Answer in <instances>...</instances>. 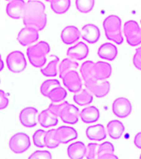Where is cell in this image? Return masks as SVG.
Returning <instances> with one entry per match:
<instances>
[{"instance_id": "1", "label": "cell", "mask_w": 141, "mask_h": 159, "mask_svg": "<svg viewBox=\"0 0 141 159\" xmlns=\"http://www.w3.org/2000/svg\"><path fill=\"white\" fill-rule=\"evenodd\" d=\"M22 22L26 27H33L42 31L47 23L46 6L39 0H28L26 2L24 13L22 16Z\"/></svg>"}, {"instance_id": "2", "label": "cell", "mask_w": 141, "mask_h": 159, "mask_svg": "<svg viewBox=\"0 0 141 159\" xmlns=\"http://www.w3.org/2000/svg\"><path fill=\"white\" fill-rule=\"evenodd\" d=\"M80 71L86 83L109 79L111 76L112 67L106 61H87L81 66Z\"/></svg>"}, {"instance_id": "3", "label": "cell", "mask_w": 141, "mask_h": 159, "mask_svg": "<svg viewBox=\"0 0 141 159\" xmlns=\"http://www.w3.org/2000/svg\"><path fill=\"white\" fill-rule=\"evenodd\" d=\"M121 27V18L116 15H110L103 22V28L106 38L117 45H121L124 42Z\"/></svg>"}, {"instance_id": "4", "label": "cell", "mask_w": 141, "mask_h": 159, "mask_svg": "<svg viewBox=\"0 0 141 159\" xmlns=\"http://www.w3.org/2000/svg\"><path fill=\"white\" fill-rule=\"evenodd\" d=\"M50 51L51 47L49 43L45 41H41L27 48V58L32 66L42 68L47 62V56Z\"/></svg>"}, {"instance_id": "5", "label": "cell", "mask_w": 141, "mask_h": 159, "mask_svg": "<svg viewBox=\"0 0 141 159\" xmlns=\"http://www.w3.org/2000/svg\"><path fill=\"white\" fill-rule=\"evenodd\" d=\"M8 147L15 154H22L30 148L31 139L25 133L19 132L13 134L8 141Z\"/></svg>"}, {"instance_id": "6", "label": "cell", "mask_w": 141, "mask_h": 159, "mask_svg": "<svg viewBox=\"0 0 141 159\" xmlns=\"http://www.w3.org/2000/svg\"><path fill=\"white\" fill-rule=\"evenodd\" d=\"M7 69L15 74L21 73L27 67V60L21 51H13L7 56L6 58Z\"/></svg>"}, {"instance_id": "7", "label": "cell", "mask_w": 141, "mask_h": 159, "mask_svg": "<svg viewBox=\"0 0 141 159\" xmlns=\"http://www.w3.org/2000/svg\"><path fill=\"white\" fill-rule=\"evenodd\" d=\"M124 34L129 46L137 47L141 44V27L136 21L129 20L125 23Z\"/></svg>"}, {"instance_id": "8", "label": "cell", "mask_w": 141, "mask_h": 159, "mask_svg": "<svg viewBox=\"0 0 141 159\" xmlns=\"http://www.w3.org/2000/svg\"><path fill=\"white\" fill-rule=\"evenodd\" d=\"M132 104L129 99L125 97H119L112 103V112L120 119H125L132 113Z\"/></svg>"}, {"instance_id": "9", "label": "cell", "mask_w": 141, "mask_h": 159, "mask_svg": "<svg viewBox=\"0 0 141 159\" xmlns=\"http://www.w3.org/2000/svg\"><path fill=\"white\" fill-rule=\"evenodd\" d=\"M38 110L35 107H25L19 113V121L22 126L32 129L37 126L38 122Z\"/></svg>"}, {"instance_id": "10", "label": "cell", "mask_w": 141, "mask_h": 159, "mask_svg": "<svg viewBox=\"0 0 141 159\" xmlns=\"http://www.w3.org/2000/svg\"><path fill=\"white\" fill-rule=\"evenodd\" d=\"M85 85L94 96L99 99L107 96L110 91V84L107 80L86 82Z\"/></svg>"}, {"instance_id": "11", "label": "cell", "mask_w": 141, "mask_h": 159, "mask_svg": "<svg viewBox=\"0 0 141 159\" xmlns=\"http://www.w3.org/2000/svg\"><path fill=\"white\" fill-rule=\"evenodd\" d=\"M38 30L33 27H26L20 30L17 34V42L22 47H27L33 44L37 40L39 39V33Z\"/></svg>"}, {"instance_id": "12", "label": "cell", "mask_w": 141, "mask_h": 159, "mask_svg": "<svg viewBox=\"0 0 141 159\" xmlns=\"http://www.w3.org/2000/svg\"><path fill=\"white\" fill-rule=\"evenodd\" d=\"M59 118L62 121L67 124H76L79 121L80 110L74 104H72L67 102L63 107Z\"/></svg>"}, {"instance_id": "13", "label": "cell", "mask_w": 141, "mask_h": 159, "mask_svg": "<svg viewBox=\"0 0 141 159\" xmlns=\"http://www.w3.org/2000/svg\"><path fill=\"white\" fill-rule=\"evenodd\" d=\"M62 80L65 86L72 93H77L82 89V80L77 70L70 71Z\"/></svg>"}, {"instance_id": "14", "label": "cell", "mask_w": 141, "mask_h": 159, "mask_svg": "<svg viewBox=\"0 0 141 159\" xmlns=\"http://www.w3.org/2000/svg\"><path fill=\"white\" fill-rule=\"evenodd\" d=\"M83 40L90 44H95L99 42L101 38V31L96 25L88 23L84 25L81 31Z\"/></svg>"}, {"instance_id": "15", "label": "cell", "mask_w": 141, "mask_h": 159, "mask_svg": "<svg viewBox=\"0 0 141 159\" xmlns=\"http://www.w3.org/2000/svg\"><path fill=\"white\" fill-rule=\"evenodd\" d=\"M26 2L24 0H12L6 7V13L12 19L22 18L24 13Z\"/></svg>"}, {"instance_id": "16", "label": "cell", "mask_w": 141, "mask_h": 159, "mask_svg": "<svg viewBox=\"0 0 141 159\" xmlns=\"http://www.w3.org/2000/svg\"><path fill=\"white\" fill-rule=\"evenodd\" d=\"M82 37V33L78 27L73 25H69L64 27L61 32V39L66 45L74 44L75 42L79 41Z\"/></svg>"}, {"instance_id": "17", "label": "cell", "mask_w": 141, "mask_h": 159, "mask_svg": "<svg viewBox=\"0 0 141 159\" xmlns=\"http://www.w3.org/2000/svg\"><path fill=\"white\" fill-rule=\"evenodd\" d=\"M89 47L84 42H78L74 46L69 47L67 51V57L77 61L85 60L89 56Z\"/></svg>"}, {"instance_id": "18", "label": "cell", "mask_w": 141, "mask_h": 159, "mask_svg": "<svg viewBox=\"0 0 141 159\" xmlns=\"http://www.w3.org/2000/svg\"><path fill=\"white\" fill-rule=\"evenodd\" d=\"M57 139L61 144L68 143L78 138V133L76 129L70 126H61L56 129Z\"/></svg>"}, {"instance_id": "19", "label": "cell", "mask_w": 141, "mask_h": 159, "mask_svg": "<svg viewBox=\"0 0 141 159\" xmlns=\"http://www.w3.org/2000/svg\"><path fill=\"white\" fill-rule=\"evenodd\" d=\"M86 135L87 139L92 141H103L106 139L107 132L103 124H98L87 127Z\"/></svg>"}, {"instance_id": "20", "label": "cell", "mask_w": 141, "mask_h": 159, "mask_svg": "<svg viewBox=\"0 0 141 159\" xmlns=\"http://www.w3.org/2000/svg\"><path fill=\"white\" fill-rule=\"evenodd\" d=\"M97 55L101 59L112 61L115 60L118 56V48L114 44L106 42V43L102 44L98 48Z\"/></svg>"}, {"instance_id": "21", "label": "cell", "mask_w": 141, "mask_h": 159, "mask_svg": "<svg viewBox=\"0 0 141 159\" xmlns=\"http://www.w3.org/2000/svg\"><path fill=\"white\" fill-rule=\"evenodd\" d=\"M68 157L72 159H82L87 156V146L83 142H75L67 149Z\"/></svg>"}, {"instance_id": "22", "label": "cell", "mask_w": 141, "mask_h": 159, "mask_svg": "<svg viewBox=\"0 0 141 159\" xmlns=\"http://www.w3.org/2000/svg\"><path fill=\"white\" fill-rule=\"evenodd\" d=\"M101 112L96 106H88L80 112V119L85 124H92L99 120Z\"/></svg>"}, {"instance_id": "23", "label": "cell", "mask_w": 141, "mask_h": 159, "mask_svg": "<svg viewBox=\"0 0 141 159\" xmlns=\"http://www.w3.org/2000/svg\"><path fill=\"white\" fill-rule=\"evenodd\" d=\"M125 131V127L124 124L120 120L113 119L107 124V133L112 139L115 140L120 139L123 136Z\"/></svg>"}, {"instance_id": "24", "label": "cell", "mask_w": 141, "mask_h": 159, "mask_svg": "<svg viewBox=\"0 0 141 159\" xmlns=\"http://www.w3.org/2000/svg\"><path fill=\"white\" fill-rule=\"evenodd\" d=\"M38 123L43 128H51L58 124V117L49 109H43L38 114Z\"/></svg>"}, {"instance_id": "25", "label": "cell", "mask_w": 141, "mask_h": 159, "mask_svg": "<svg viewBox=\"0 0 141 159\" xmlns=\"http://www.w3.org/2000/svg\"><path fill=\"white\" fill-rule=\"evenodd\" d=\"M98 158L100 159H114L118 158L115 154V147L110 142H105L99 146L98 149Z\"/></svg>"}, {"instance_id": "26", "label": "cell", "mask_w": 141, "mask_h": 159, "mask_svg": "<svg viewBox=\"0 0 141 159\" xmlns=\"http://www.w3.org/2000/svg\"><path fill=\"white\" fill-rule=\"evenodd\" d=\"M79 67V65L74 59L71 57L65 58L59 65V77L62 79L63 77L72 70H77Z\"/></svg>"}, {"instance_id": "27", "label": "cell", "mask_w": 141, "mask_h": 159, "mask_svg": "<svg viewBox=\"0 0 141 159\" xmlns=\"http://www.w3.org/2000/svg\"><path fill=\"white\" fill-rule=\"evenodd\" d=\"M73 100L80 106H87L93 102V94L88 89H81L73 96Z\"/></svg>"}, {"instance_id": "28", "label": "cell", "mask_w": 141, "mask_h": 159, "mask_svg": "<svg viewBox=\"0 0 141 159\" xmlns=\"http://www.w3.org/2000/svg\"><path fill=\"white\" fill-rule=\"evenodd\" d=\"M59 65L60 59L59 57H53V59H52L49 61V63L47 65V66L41 69V73L44 76L47 77H54L59 73Z\"/></svg>"}, {"instance_id": "29", "label": "cell", "mask_w": 141, "mask_h": 159, "mask_svg": "<svg viewBox=\"0 0 141 159\" xmlns=\"http://www.w3.org/2000/svg\"><path fill=\"white\" fill-rule=\"evenodd\" d=\"M51 8L54 13L58 15L65 14L71 7V0H51Z\"/></svg>"}, {"instance_id": "30", "label": "cell", "mask_w": 141, "mask_h": 159, "mask_svg": "<svg viewBox=\"0 0 141 159\" xmlns=\"http://www.w3.org/2000/svg\"><path fill=\"white\" fill-rule=\"evenodd\" d=\"M67 96V90L63 88L62 86L55 87L54 89H52V91L50 92L47 98L51 99V101L54 102V103H58V102L63 101Z\"/></svg>"}, {"instance_id": "31", "label": "cell", "mask_w": 141, "mask_h": 159, "mask_svg": "<svg viewBox=\"0 0 141 159\" xmlns=\"http://www.w3.org/2000/svg\"><path fill=\"white\" fill-rule=\"evenodd\" d=\"M45 143H46V147L49 149L56 148L61 144L58 139H57L56 129H51L49 131L46 132Z\"/></svg>"}, {"instance_id": "32", "label": "cell", "mask_w": 141, "mask_h": 159, "mask_svg": "<svg viewBox=\"0 0 141 159\" xmlns=\"http://www.w3.org/2000/svg\"><path fill=\"white\" fill-rule=\"evenodd\" d=\"M96 4V0H76V7L81 13H89Z\"/></svg>"}, {"instance_id": "33", "label": "cell", "mask_w": 141, "mask_h": 159, "mask_svg": "<svg viewBox=\"0 0 141 159\" xmlns=\"http://www.w3.org/2000/svg\"><path fill=\"white\" fill-rule=\"evenodd\" d=\"M59 85H61V84H60V82L58 80H46L45 81L42 82V84H41V86H40V92H41V94H42L43 96L47 97L50 92L52 91L55 87L59 86Z\"/></svg>"}, {"instance_id": "34", "label": "cell", "mask_w": 141, "mask_h": 159, "mask_svg": "<svg viewBox=\"0 0 141 159\" xmlns=\"http://www.w3.org/2000/svg\"><path fill=\"white\" fill-rule=\"evenodd\" d=\"M45 135H46V131L42 129H37V131L35 132L32 135V140H33V143L35 146L40 148L46 147Z\"/></svg>"}, {"instance_id": "35", "label": "cell", "mask_w": 141, "mask_h": 159, "mask_svg": "<svg viewBox=\"0 0 141 159\" xmlns=\"http://www.w3.org/2000/svg\"><path fill=\"white\" fill-rule=\"evenodd\" d=\"M99 144L96 143H91L87 147V158L95 159L98 157V149H99Z\"/></svg>"}, {"instance_id": "36", "label": "cell", "mask_w": 141, "mask_h": 159, "mask_svg": "<svg viewBox=\"0 0 141 159\" xmlns=\"http://www.w3.org/2000/svg\"><path fill=\"white\" fill-rule=\"evenodd\" d=\"M29 158H43V159H52V155L51 152L46 150H37L33 152L29 156Z\"/></svg>"}, {"instance_id": "37", "label": "cell", "mask_w": 141, "mask_h": 159, "mask_svg": "<svg viewBox=\"0 0 141 159\" xmlns=\"http://www.w3.org/2000/svg\"><path fill=\"white\" fill-rule=\"evenodd\" d=\"M9 94L2 89H0V110L5 109L9 104Z\"/></svg>"}, {"instance_id": "38", "label": "cell", "mask_w": 141, "mask_h": 159, "mask_svg": "<svg viewBox=\"0 0 141 159\" xmlns=\"http://www.w3.org/2000/svg\"><path fill=\"white\" fill-rule=\"evenodd\" d=\"M133 65L137 70H141V47L136 50L133 57Z\"/></svg>"}, {"instance_id": "39", "label": "cell", "mask_w": 141, "mask_h": 159, "mask_svg": "<svg viewBox=\"0 0 141 159\" xmlns=\"http://www.w3.org/2000/svg\"><path fill=\"white\" fill-rule=\"evenodd\" d=\"M134 146L136 147L137 148L141 149V132H139L138 134L135 135L134 139Z\"/></svg>"}, {"instance_id": "40", "label": "cell", "mask_w": 141, "mask_h": 159, "mask_svg": "<svg viewBox=\"0 0 141 159\" xmlns=\"http://www.w3.org/2000/svg\"><path fill=\"white\" fill-rule=\"evenodd\" d=\"M3 67H4V64H3V61H2L1 54H0V72L2 71V70H3Z\"/></svg>"}, {"instance_id": "41", "label": "cell", "mask_w": 141, "mask_h": 159, "mask_svg": "<svg viewBox=\"0 0 141 159\" xmlns=\"http://www.w3.org/2000/svg\"><path fill=\"white\" fill-rule=\"evenodd\" d=\"M45 1H47V2H50L51 0H45Z\"/></svg>"}, {"instance_id": "42", "label": "cell", "mask_w": 141, "mask_h": 159, "mask_svg": "<svg viewBox=\"0 0 141 159\" xmlns=\"http://www.w3.org/2000/svg\"><path fill=\"white\" fill-rule=\"evenodd\" d=\"M139 157H140V158H141V154H140V156H139Z\"/></svg>"}, {"instance_id": "43", "label": "cell", "mask_w": 141, "mask_h": 159, "mask_svg": "<svg viewBox=\"0 0 141 159\" xmlns=\"http://www.w3.org/2000/svg\"><path fill=\"white\" fill-rule=\"evenodd\" d=\"M0 84H1V80H0Z\"/></svg>"}, {"instance_id": "44", "label": "cell", "mask_w": 141, "mask_h": 159, "mask_svg": "<svg viewBox=\"0 0 141 159\" xmlns=\"http://www.w3.org/2000/svg\"><path fill=\"white\" fill-rule=\"evenodd\" d=\"M6 1H10V0H6Z\"/></svg>"}, {"instance_id": "45", "label": "cell", "mask_w": 141, "mask_h": 159, "mask_svg": "<svg viewBox=\"0 0 141 159\" xmlns=\"http://www.w3.org/2000/svg\"><path fill=\"white\" fill-rule=\"evenodd\" d=\"M140 24H141V20H140Z\"/></svg>"}]
</instances>
